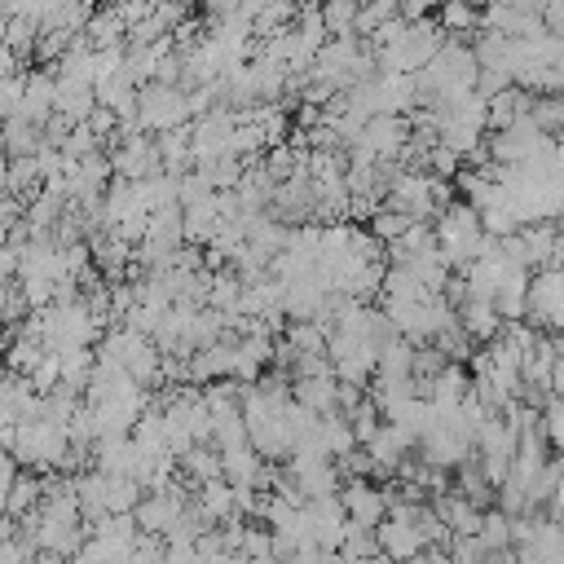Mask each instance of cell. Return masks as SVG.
Listing matches in <instances>:
<instances>
[{
    "label": "cell",
    "mask_w": 564,
    "mask_h": 564,
    "mask_svg": "<svg viewBox=\"0 0 564 564\" xmlns=\"http://www.w3.org/2000/svg\"><path fill=\"white\" fill-rule=\"evenodd\" d=\"M546 132H560L564 137V101L560 97H542V101H533V110H529Z\"/></svg>",
    "instance_id": "cell-13"
},
{
    "label": "cell",
    "mask_w": 564,
    "mask_h": 564,
    "mask_svg": "<svg viewBox=\"0 0 564 564\" xmlns=\"http://www.w3.org/2000/svg\"><path fill=\"white\" fill-rule=\"evenodd\" d=\"M458 322H463V330H467L471 344H489V339L502 335V313H498V304L485 300V295H467V300L458 304Z\"/></svg>",
    "instance_id": "cell-5"
},
{
    "label": "cell",
    "mask_w": 564,
    "mask_h": 564,
    "mask_svg": "<svg viewBox=\"0 0 564 564\" xmlns=\"http://www.w3.org/2000/svg\"><path fill=\"white\" fill-rule=\"evenodd\" d=\"M480 542L489 551H511V516L502 507L485 511V524H480Z\"/></svg>",
    "instance_id": "cell-8"
},
{
    "label": "cell",
    "mask_w": 564,
    "mask_h": 564,
    "mask_svg": "<svg viewBox=\"0 0 564 564\" xmlns=\"http://www.w3.org/2000/svg\"><path fill=\"white\" fill-rule=\"evenodd\" d=\"M357 18H361L357 0H326V9H322L326 31H352V26H357Z\"/></svg>",
    "instance_id": "cell-11"
},
{
    "label": "cell",
    "mask_w": 564,
    "mask_h": 564,
    "mask_svg": "<svg viewBox=\"0 0 564 564\" xmlns=\"http://www.w3.org/2000/svg\"><path fill=\"white\" fill-rule=\"evenodd\" d=\"M476 22H480L476 0H445V4H441V26H445V31H467V26H476Z\"/></svg>",
    "instance_id": "cell-10"
},
{
    "label": "cell",
    "mask_w": 564,
    "mask_h": 564,
    "mask_svg": "<svg viewBox=\"0 0 564 564\" xmlns=\"http://www.w3.org/2000/svg\"><path fill=\"white\" fill-rule=\"evenodd\" d=\"M529 110H533V97H529V88L511 84V88H502V93H494V97H489V128L498 132V128H507V123L524 119Z\"/></svg>",
    "instance_id": "cell-6"
},
{
    "label": "cell",
    "mask_w": 564,
    "mask_h": 564,
    "mask_svg": "<svg viewBox=\"0 0 564 564\" xmlns=\"http://www.w3.org/2000/svg\"><path fill=\"white\" fill-rule=\"evenodd\" d=\"M339 498H344L348 520L370 524V529H379L388 520V511H392V489H375L366 476H348L344 489H339Z\"/></svg>",
    "instance_id": "cell-3"
},
{
    "label": "cell",
    "mask_w": 564,
    "mask_h": 564,
    "mask_svg": "<svg viewBox=\"0 0 564 564\" xmlns=\"http://www.w3.org/2000/svg\"><path fill=\"white\" fill-rule=\"evenodd\" d=\"M185 115H194V110H189V97L176 93V88L163 84V79L145 84L141 97H137V128H141V132H172V128L185 123Z\"/></svg>",
    "instance_id": "cell-1"
},
{
    "label": "cell",
    "mask_w": 564,
    "mask_h": 564,
    "mask_svg": "<svg viewBox=\"0 0 564 564\" xmlns=\"http://www.w3.org/2000/svg\"><path fill=\"white\" fill-rule=\"evenodd\" d=\"M529 317L551 330H564V269L560 264L538 269L529 278Z\"/></svg>",
    "instance_id": "cell-2"
},
{
    "label": "cell",
    "mask_w": 564,
    "mask_h": 564,
    "mask_svg": "<svg viewBox=\"0 0 564 564\" xmlns=\"http://www.w3.org/2000/svg\"><path fill=\"white\" fill-rule=\"evenodd\" d=\"M542 427H546L551 449L564 454V401H560V397H546V405H542Z\"/></svg>",
    "instance_id": "cell-12"
},
{
    "label": "cell",
    "mask_w": 564,
    "mask_h": 564,
    "mask_svg": "<svg viewBox=\"0 0 564 564\" xmlns=\"http://www.w3.org/2000/svg\"><path fill=\"white\" fill-rule=\"evenodd\" d=\"M181 471H185V476H189L194 485H207V480L225 476L220 449H212V445H189V449L181 454Z\"/></svg>",
    "instance_id": "cell-7"
},
{
    "label": "cell",
    "mask_w": 564,
    "mask_h": 564,
    "mask_svg": "<svg viewBox=\"0 0 564 564\" xmlns=\"http://www.w3.org/2000/svg\"><path fill=\"white\" fill-rule=\"evenodd\" d=\"M546 507H551V516H555V520H564V480L555 485V494L546 498Z\"/></svg>",
    "instance_id": "cell-14"
},
{
    "label": "cell",
    "mask_w": 564,
    "mask_h": 564,
    "mask_svg": "<svg viewBox=\"0 0 564 564\" xmlns=\"http://www.w3.org/2000/svg\"><path fill=\"white\" fill-rule=\"evenodd\" d=\"M379 551H383L388 560H397V564H410V560H419V555L427 551V538H423V529H419L414 520L388 516V520L379 524Z\"/></svg>",
    "instance_id": "cell-4"
},
{
    "label": "cell",
    "mask_w": 564,
    "mask_h": 564,
    "mask_svg": "<svg viewBox=\"0 0 564 564\" xmlns=\"http://www.w3.org/2000/svg\"><path fill=\"white\" fill-rule=\"evenodd\" d=\"M339 551H344V555H352V560H370V555H379V529L348 520V538H344V546H339Z\"/></svg>",
    "instance_id": "cell-9"
}]
</instances>
